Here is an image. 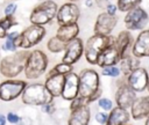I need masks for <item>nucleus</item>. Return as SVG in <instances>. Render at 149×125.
Here are the masks:
<instances>
[{
  "label": "nucleus",
  "mask_w": 149,
  "mask_h": 125,
  "mask_svg": "<svg viewBox=\"0 0 149 125\" xmlns=\"http://www.w3.org/2000/svg\"><path fill=\"white\" fill-rule=\"evenodd\" d=\"M132 116L134 119L149 117V96L136 98L132 105Z\"/></svg>",
  "instance_id": "aec40b11"
},
{
  "label": "nucleus",
  "mask_w": 149,
  "mask_h": 125,
  "mask_svg": "<svg viewBox=\"0 0 149 125\" xmlns=\"http://www.w3.org/2000/svg\"><path fill=\"white\" fill-rule=\"evenodd\" d=\"M95 119H97L98 123H100V124H105V123L107 122V119H108V116H107V113L98 112V113L95 115Z\"/></svg>",
  "instance_id": "473e14b6"
},
{
  "label": "nucleus",
  "mask_w": 149,
  "mask_h": 125,
  "mask_svg": "<svg viewBox=\"0 0 149 125\" xmlns=\"http://www.w3.org/2000/svg\"><path fill=\"white\" fill-rule=\"evenodd\" d=\"M30 52L28 51H20L12 56L5 57L0 62V72L2 75L7 78H14L20 74L24 67Z\"/></svg>",
  "instance_id": "7ed1b4c3"
},
{
  "label": "nucleus",
  "mask_w": 149,
  "mask_h": 125,
  "mask_svg": "<svg viewBox=\"0 0 149 125\" xmlns=\"http://www.w3.org/2000/svg\"><path fill=\"white\" fill-rule=\"evenodd\" d=\"M132 53L136 58L149 57V30H142L135 43L133 44Z\"/></svg>",
  "instance_id": "f3484780"
},
{
  "label": "nucleus",
  "mask_w": 149,
  "mask_h": 125,
  "mask_svg": "<svg viewBox=\"0 0 149 125\" xmlns=\"http://www.w3.org/2000/svg\"><path fill=\"white\" fill-rule=\"evenodd\" d=\"M43 110H44L47 113H52V112L55 111V106H54V104L50 102V103L43 105Z\"/></svg>",
  "instance_id": "c9c22d12"
},
{
  "label": "nucleus",
  "mask_w": 149,
  "mask_h": 125,
  "mask_svg": "<svg viewBox=\"0 0 149 125\" xmlns=\"http://www.w3.org/2000/svg\"><path fill=\"white\" fill-rule=\"evenodd\" d=\"M146 125H149V117H148V119H147V122H146Z\"/></svg>",
  "instance_id": "ea45409f"
},
{
  "label": "nucleus",
  "mask_w": 149,
  "mask_h": 125,
  "mask_svg": "<svg viewBox=\"0 0 149 125\" xmlns=\"http://www.w3.org/2000/svg\"><path fill=\"white\" fill-rule=\"evenodd\" d=\"M78 91H79V76L72 72L65 74V82L62 93L63 98L68 101H72L78 96Z\"/></svg>",
  "instance_id": "4468645a"
},
{
  "label": "nucleus",
  "mask_w": 149,
  "mask_h": 125,
  "mask_svg": "<svg viewBox=\"0 0 149 125\" xmlns=\"http://www.w3.org/2000/svg\"><path fill=\"white\" fill-rule=\"evenodd\" d=\"M142 0H118L116 2V6H118V9L120 12H129L136 7H139V5L141 3Z\"/></svg>",
  "instance_id": "a878e982"
},
{
  "label": "nucleus",
  "mask_w": 149,
  "mask_h": 125,
  "mask_svg": "<svg viewBox=\"0 0 149 125\" xmlns=\"http://www.w3.org/2000/svg\"><path fill=\"white\" fill-rule=\"evenodd\" d=\"M106 9H107V13H108V14L115 15L116 9H118V6H116V5H113V3H108L107 7H106Z\"/></svg>",
  "instance_id": "f704fd0d"
},
{
  "label": "nucleus",
  "mask_w": 149,
  "mask_h": 125,
  "mask_svg": "<svg viewBox=\"0 0 149 125\" xmlns=\"http://www.w3.org/2000/svg\"><path fill=\"white\" fill-rule=\"evenodd\" d=\"M6 124V118L3 115H0V125H5Z\"/></svg>",
  "instance_id": "4c0bfd02"
},
{
  "label": "nucleus",
  "mask_w": 149,
  "mask_h": 125,
  "mask_svg": "<svg viewBox=\"0 0 149 125\" xmlns=\"http://www.w3.org/2000/svg\"><path fill=\"white\" fill-rule=\"evenodd\" d=\"M79 34V27L77 23L73 24H66V25H59L56 31V37L61 39L64 43H68L72 39H74Z\"/></svg>",
  "instance_id": "412c9836"
},
{
  "label": "nucleus",
  "mask_w": 149,
  "mask_h": 125,
  "mask_svg": "<svg viewBox=\"0 0 149 125\" xmlns=\"http://www.w3.org/2000/svg\"><path fill=\"white\" fill-rule=\"evenodd\" d=\"M48 50L50 52H54V53H57V52H61L63 50H65V46H66V43L62 42L61 39H58L56 36L55 37H51L49 41H48Z\"/></svg>",
  "instance_id": "bb28decb"
},
{
  "label": "nucleus",
  "mask_w": 149,
  "mask_h": 125,
  "mask_svg": "<svg viewBox=\"0 0 149 125\" xmlns=\"http://www.w3.org/2000/svg\"><path fill=\"white\" fill-rule=\"evenodd\" d=\"M148 21V13L141 7H136L127 12L125 16V25L128 30H142L147 25Z\"/></svg>",
  "instance_id": "6e6552de"
},
{
  "label": "nucleus",
  "mask_w": 149,
  "mask_h": 125,
  "mask_svg": "<svg viewBox=\"0 0 149 125\" xmlns=\"http://www.w3.org/2000/svg\"><path fill=\"white\" fill-rule=\"evenodd\" d=\"M148 73L144 68L137 67L128 75V84L135 90V91H142L144 88H147L148 84Z\"/></svg>",
  "instance_id": "2eb2a0df"
},
{
  "label": "nucleus",
  "mask_w": 149,
  "mask_h": 125,
  "mask_svg": "<svg viewBox=\"0 0 149 125\" xmlns=\"http://www.w3.org/2000/svg\"><path fill=\"white\" fill-rule=\"evenodd\" d=\"M147 89H148V91H149V80H148V84H147Z\"/></svg>",
  "instance_id": "79ce46f5"
},
{
  "label": "nucleus",
  "mask_w": 149,
  "mask_h": 125,
  "mask_svg": "<svg viewBox=\"0 0 149 125\" xmlns=\"http://www.w3.org/2000/svg\"><path fill=\"white\" fill-rule=\"evenodd\" d=\"M64 82H65V75L56 74V75L48 76L44 86L52 97H57V96H61L63 93Z\"/></svg>",
  "instance_id": "a211bd4d"
},
{
  "label": "nucleus",
  "mask_w": 149,
  "mask_h": 125,
  "mask_svg": "<svg viewBox=\"0 0 149 125\" xmlns=\"http://www.w3.org/2000/svg\"><path fill=\"white\" fill-rule=\"evenodd\" d=\"M22 102L28 105H44L52 101V96L41 83L29 84L21 94Z\"/></svg>",
  "instance_id": "20e7f679"
},
{
  "label": "nucleus",
  "mask_w": 149,
  "mask_h": 125,
  "mask_svg": "<svg viewBox=\"0 0 149 125\" xmlns=\"http://www.w3.org/2000/svg\"><path fill=\"white\" fill-rule=\"evenodd\" d=\"M113 42H114V38L109 36H104V35H98V34H94L93 36H91L84 46V53H85L86 61L91 65H97L100 53L107 46H109Z\"/></svg>",
  "instance_id": "f03ea898"
},
{
  "label": "nucleus",
  "mask_w": 149,
  "mask_h": 125,
  "mask_svg": "<svg viewBox=\"0 0 149 125\" xmlns=\"http://www.w3.org/2000/svg\"><path fill=\"white\" fill-rule=\"evenodd\" d=\"M121 60V56L116 49V46L114 45V42L107 46L99 56L98 58V61H97V65L101 68L104 67H107V66H115L119 61Z\"/></svg>",
  "instance_id": "ddd939ff"
},
{
  "label": "nucleus",
  "mask_w": 149,
  "mask_h": 125,
  "mask_svg": "<svg viewBox=\"0 0 149 125\" xmlns=\"http://www.w3.org/2000/svg\"><path fill=\"white\" fill-rule=\"evenodd\" d=\"M44 36H45V29L43 25L31 24L20 34V36L15 39V43L17 47L30 49L36 44H38Z\"/></svg>",
  "instance_id": "0eeeda50"
},
{
  "label": "nucleus",
  "mask_w": 149,
  "mask_h": 125,
  "mask_svg": "<svg viewBox=\"0 0 149 125\" xmlns=\"http://www.w3.org/2000/svg\"><path fill=\"white\" fill-rule=\"evenodd\" d=\"M7 120L12 124H16L19 122V116L16 113H13V112H8L7 115Z\"/></svg>",
  "instance_id": "72a5a7b5"
},
{
  "label": "nucleus",
  "mask_w": 149,
  "mask_h": 125,
  "mask_svg": "<svg viewBox=\"0 0 149 125\" xmlns=\"http://www.w3.org/2000/svg\"><path fill=\"white\" fill-rule=\"evenodd\" d=\"M102 74L104 75H107V76H119L120 74V69L115 66H107V67H104L102 68Z\"/></svg>",
  "instance_id": "c85d7f7f"
},
{
  "label": "nucleus",
  "mask_w": 149,
  "mask_h": 125,
  "mask_svg": "<svg viewBox=\"0 0 149 125\" xmlns=\"http://www.w3.org/2000/svg\"><path fill=\"white\" fill-rule=\"evenodd\" d=\"M79 7L74 2H66L61 6V8L57 10V23L58 25H66V24H73L77 23L79 19Z\"/></svg>",
  "instance_id": "9d476101"
},
{
  "label": "nucleus",
  "mask_w": 149,
  "mask_h": 125,
  "mask_svg": "<svg viewBox=\"0 0 149 125\" xmlns=\"http://www.w3.org/2000/svg\"><path fill=\"white\" fill-rule=\"evenodd\" d=\"M99 106L100 108H102L104 110H109V109H112V101L111 100H108V98H101V100H99Z\"/></svg>",
  "instance_id": "2f4dec72"
},
{
  "label": "nucleus",
  "mask_w": 149,
  "mask_h": 125,
  "mask_svg": "<svg viewBox=\"0 0 149 125\" xmlns=\"http://www.w3.org/2000/svg\"><path fill=\"white\" fill-rule=\"evenodd\" d=\"M95 1H97V5L101 8H106L108 2H109V0H95Z\"/></svg>",
  "instance_id": "e433bc0d"
},
{
  "label": "nucleus",
  "mask_w": 149,
  "mask_h": 125,
  "mask_svg": "<svg viewBox=\"0 0 149 125\" xmlns=\"http://www.w3.org/2000/svg\"><path fill=\"white\" fill-rule=\"evenodd\" d=\"M128 120H129V113L127 112V109L118 106L113 109L112 112L109 113L106 125H126Z\"/></svg>",
  "instance_id": "4be33fe9"
},
{
  "label": "nucleus",
  "mask_w": 149,
  "mask_h": 125,
  "mask_svg": "<svg viewBox=\"0 0 149 125\" xmlns=\"http://www.w3.org/2000/svg\"><path fill=\"white\" fill-rule=\"evenodd\" d=\"M84 52V45H83V42L80 38L76 37L74 39L66 43V46H65V54L62 59L63 62H66V64H74L77 62L81 54Z\"/></svg>",
  "instance_id": "f8f14e48"
},
{
  "label": "nucleus",
  "mask_w": 149,
  "mask_h": 125,
  "mask_svg": "<svg viewBox=\"0 0 149 125\" xmlns=\"http://www.w3.org/2000/svg\"><path fill=\"white\" fill-rule=\"evenodd\" d=\"M16 22L13 16H5L3 19H0V38L7 37V31L9 30L10 27L15 25Z\"/></svg>",
  "instance_id": "393cba45"
},
{
  "label": "nucleus",
  "mask_w": 149,
  "mask_h": 125,
  "mask_svg": "<svg viewBox=\"0 0 149 125\" xmlns=\"http://www.w3.org/2000/svg\"><path fill=\"white\" fill-rule=\"evenodd\" d=\"M72 69H73V67H72L71 64H66V62H63V61H62L61 64L56 65L52 71H50V73H49L48 76H50V75H56V74L65 75V74H68V73H71Z\"/></svg>",
  "instance_id": "cd10ccee"
},
{
  "label": "nucleus",
  "mask_w": 149,
  "mask_h": 125,
  "mask_svg": "<svg viewBox=\"0 0 149 125\" xmlns=\"http://www.w3.org/2000/svg\"><path fill=\"white\" fill-rule=\"evenodd\" d=\"M85 5H86V6H92V1H91V0H86V1H85Z\"/></svg>",
  "instance_id": "58836bf2"
},
{
  "label": "nucleus",
  "mask_w": 149,
  "mask_h": 125,
  "mask_svg": "<svg viewBox=\"0 0 149 125\" xmlns=\"http://www.w3.org/2000/svg\"><path fill=\"white\" fill-rule=\"evenodd\" d=\"M47 66L48 58L45 53L41 50H34L28 56L24 67V74L28 79H37L45 72Z\"/></svg>",
  "instance_id": "39448f33"
},
{
  "label": "nucleus",
  "mask_w": 149,
  "mask_h": 125,
  "mask_svg": "<svg viewBox=\"0 0 149 125\" xmlns=\"http://www.w3.org/2000/svg\"><path fill=\"white\" fill-rule=\"evenodd\" d=\"M132 41H133V37L130 35L129 31L125 30V31H121L116 38H114V45L116 46L120 56H121V59L123 57H126V53H127V50L129 47V45L132 44Z\"/></svg>",
  "instance_id": "5701e85b"
},
{
  "label": "nucleus",
  "mask_w": 149,
  "mask_h": 125,
  "mask_svg": "<svg viewBox=\"0 0 149 125\" xmlns=\"http://www.w3.org/2000/svg\"><path fill=\"white\" fill-rule=\"evenodd\" d=\"M26 87L27 83L22 80H7L0 84V100L6 102L15 100L23 93Z\"/></svg>",
  "instance_id": "1a4fd4ad"
},
{
  "label": "nucleus",
  "mask_w": 149,
  "mask_h": 125,
  "mask_svg": "<svg viewBox=\"0 0 149 125\" xmlns=\"http://www.w3.org/2000/svg\"><path fill=\"white\" fill-rule=\"evenodd\" d=\"M78 96L85 98L87 103L94 101L100 96L99 75L93 69H84L79 75V91Z\"/></svg>",
  "instance_id": "f257e3e1"
},
{
  "label": "nucleus",
  "mask_w": 149,
  "mask_h": 125,
  "mask_svg": "<svg viewBox=\"0 0 149 125\" xmlns=\"http://www.w3.org/2000/svg\"><path fill=\"white\" fill-rule=\"evenodd\" d=\"M88 122H90V109L87 104H84L72 110L68 125H87Z\"/></svg>",
  "instance_id": "6ab92c4d"
},
{
  "label": "nucleus",
  "mask_w": 149,
  "mask_h": 125,
  "mask_svg": "<svg viewBox=\"0 0 149 125\" xmlns=\"http://www.w3.org/2000/svg\"><path fill=\"white\" fill-rule=\"evenodd\" d=\"M16 8H17L16 3H8L5 7V10H3L5 12V16H13L15 10H16Z\"/></svg>",
  "instance_id": "7c9ffc66"
},
{
  "label": "nucleus",
  "mask_w": 149,
  "mask_h": 125,
  "mask_svg": "<svg viewBox=\"0 0 149 125\" xmlns=\"http://www.w3.org/2000/svg\"><path fill=\"white\" fill-rule=\"evenodd\" d=\"M118 23V17L115 15H111L107 12L98 15L95 24H94V34L109 36L113 29Z\"/></svg>",
  "instance_id": "9b49d317"
},
{
  "label": "nucleus",
  "mask_w": 149,
  "mask_h": 125,
  "mask_svg": "<svg viewBox=\"0 0 149 125\" xmlns=\"http://www.w3.org/2000/svg\"><path fill=\"white\" fill-rule=\"evenodd\" d=\"M68 1H70V2H76V1H78V0H68Z\"/></svg>",
  "instance_id": "a19ab883"
},
{
  "label": "nucleus",
  "mask_w": 149,
  "mask_h": 125,
  "mask_svg": "<svg viewBox=\"0 0 149 125\" xmlns=\"http://www.w3.org/2000/svg\"><path fill=\"white\" fill-rule=\"evenodd\" d=\"M2 47H3V50H7V51H15L17 45L15 43V39H13L10 37H6V41L2 45Z\"/></svg>",
  "instance_id": "c756f323"
},
{
  "label": "nucleus",
  "mask_w": 149,
  "mask_h": 125,
  "mask_svg": "<svg viewBox=\"0 0 149 125\" xmlns=\"http://www.w3.org/2000/svg\"><path fill=\"white\" fill-rule=\"evenodd\" d=\"M126 125H127V124H126Z\"/></svg>",
  "instance_id": "37998d69"
},
{
  "label": "nucleus",
  "mask_w": 149,
  "mask_h": 125,
  "mask_svg": "<svg viewBox=\"0 0 149 125\" xmlns=\"http://www.w3.org/2000/svg\"><path fill=\"white\" fill-rule=\"evenodd\" d=\"M116 104L123 109L132 108L134 101L136 100L135 90L129 86V84H122L119 87L116 95H115Z\"/></svg>",
  "instance_id": "dca6fc26"
},
{
  "label": "nucleus",
  "mask_w": 149,
  "mask_h": 125,
  "mask_svg": "<svg viewBox=\"0 0 149 125\" xmlns=\"http://www.w3.org/2000/svg\"><path fill=\"white\" fill-rule=\"evenodd\" d=\"M57 10L58 8L55 1L45 0L33 9L29 16V21L31 22V24H38V25L48 24L57 15Z\"/></svg>",
  "instance_id": "423d86ee"
},
{
  "label": "nucleus",
  "mask_w": 149,
  "mask_h": 125,
  "mask_svg": "<svg viewBox=\"0 0 149 125\" xmlns=\"http://www.w3.org/2000/svg\"><path fill=\"white\" fill-rule=\"evenodd\" d=\"M140 65V60L136 57L126 56L120 60V71L125 75H129L134 69H136Z\"/></svg>",
  "instance_id": "b1692460"
}]
</instances>
